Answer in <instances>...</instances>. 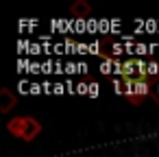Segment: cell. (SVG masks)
Wrapping results in <instances>:
<instances>
[{
  "label": "cell",
  "mask_w": 159,
  "mask_h": 157,
  "mask_svg": "<svg viewBox=\"0 0 159 157\" xmlns=\"http://www.w3.org/2000/svg\"><path fill=\"white\" fill-rule=\"evenodd\" d=\"M7 131L22 142H33L42 133V122L33 116H18L7 122Z\"/></svg>",
  "instance_id": "cell-1"
},
{
  "label": "cell",
  "mask_w": 159,
  "mask_h": 157,
  "mask_svg": "<svg viewBox=\"0 0 159 157\" xmlns=\"http://www.w3.org/2000/svg\"><path fill=\"white\" fill-rule=\"evenodd\" d=\"M122 94L129 98L131 105H142L146 100V96L150 94V83H148V79L122 81Z\"/></svg>",
  "instance_id": "cell-2"
},
{
  "label": "cell",
  "mask_w": 159,
  "mask_h": 157,
  "mask_svg": "<svg viewBox=\"0 0 159 157\" xmlns=\"http://www.w3.org/2000/svg\"><path fill=\"white\" fill-rule=\"evenodd\" d=\"M118 74L122 76V81H139V79H148V68L144 61L139 59H126L122 63L116 66Z\"/></svg>",
  "instance_id": "cell-3"
},
{
  "label": "cell",
  "mask_w": 159,
  "mask_h": 157,
  "mask_svg": "<svg viewBox=\"0 0 159 157\" xmlns=\"http://www.w3.org/2000/svg\"><path fill=\"white\" fill-rule=\"evenodd\" d=\"M16 96L11 94V90L9 87H2L0 90V113H9L13 107H16Z\"/></svg>",
  "instance_id": "cell-4"
},
{
  "label": "cell",
  "mask_w": 159,
  "mask_h": 157,
  "mask_svg": "<svg viewBox=\"0 0 159 157\" xmlns=\"http://www.w3.org/2000/svg\"><path fill=\"white\" fill-rule=\"evenodd\" d=\"M70 13H72L74 18H87V16L92 13V7L85 2V0H76V2L70 7Z\"/></svg>",
  "instance_id": "cell-5"
}]
</instances>
